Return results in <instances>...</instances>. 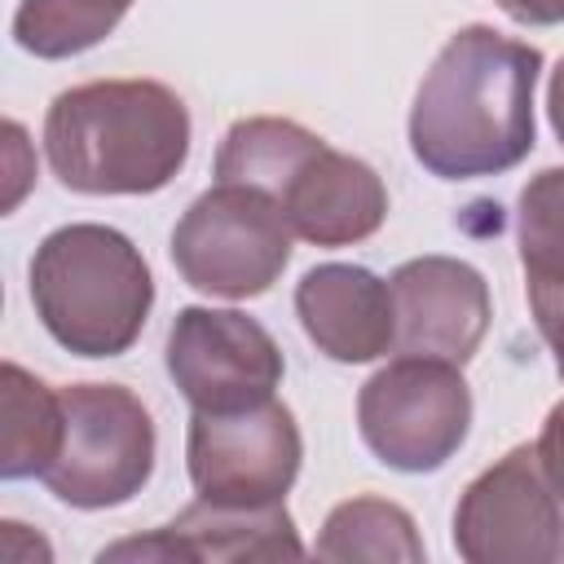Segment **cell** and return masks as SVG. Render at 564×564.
<instances>
[{
    "label": "cell",
    "mask_w": 564,
    "mask_h": 564,
    "mask_svg": "<svg viewBox=\"0 0 564 564\" xmlns=\"http://www.w3.org/2000/svg\"><path fill=\"white\" fill-rule=\"evenodd\" d=\"M295 317L313 348L339 366L379 361L397 344L392 286L366 264H313L295 282Z\"/></svg>",
    "instance_id": "12"
},
{
    "label": "cell",
    "mask_w": 564,
    "mask_h": 564,
    "mask_svg": "<svg viewBox=\"0 0 564 564\" xmlns=\"http://www.w3.org/2000/svg\"><path fill=\"white\" fill-rule=\"evenodd\" d=\"M167 375L189 410H247L278 392L286 361L278 339L238 308L185 304L167 330Z\"/></svg>",
    "instance_id": "9"
},
{
    "label": "cell",
    "mask_w": 564,
    "mask_h": 564,
    "mask_svg": "<svg viewBox=\"0 0 564 564\" xmlns=\"http://www.w3.org/2000/svg\"><path fill=\"white\" fill-rule=\"evenodd\" d=\"M31 304L66 352L123 357L154 308V273L123 229L75 220L35 247Z\"/></svg>",
    "instance_id": "3"
},
{
    "label": "cell",
    "mask_w": 564,
    "mask_h": 564,
    "mask_svg": "<svg viewBox=\"0 0 564 564\" xmlns=\"http://www.w3.org/2000/svg\"><path fill=\"white\" fill-rule=\"evenodd\" d=\"M304 436L286 401L247 410H194L185 432V471L198 498L229 507L282 502L300 476Z\"/></svg>",
    "instance_id": "7"
},
{
    "label": "cell",
    "mask_w": 564,
    "mask_h": 564,
    "mask_svg": "<svg viewBox=\"0 0 564 564\" xmlns=\"http://www.w3.org/2000/svg\"><path fill=\"white\" fill-rule=\"evenodd\" d=\"M317 560H335V564H352V560H370V564H419L423 538L414 516L392 502V498H375V494H357L344 498L326 511L317 546Z\"/></svg>",
    "instance_id": "14"
},
{
    "label": "cell",
    "mask_w": 564,
    "mask_h": 564,
    "mask_svg": "<svg viewBox=\"0 0 564 564\" xmlns=\"http://www.w3.org/2000/svg\"><path fill=\"white\" fill-rule=\"evenodd\" d=\"M154 419L123 383H66L62 388V445L44 467L57 502L106 511L132 502L154 476Z\"/></svg>",
    "instance_id": "4"
},
{
    "label": "cell",
    "mask_w": 564,
    "mask_h": 564,
    "mask_svg": "<svg viewBox=\"0 0 564 564\" xmlns=\"http://www.w3.org/2000/svg\"><path fill=\"white\" fill-rule=\"evenodd\" d=\"M516 247L524 295L564 291V167H542L524 181L516 203Z\"/></svg>",
    "instance_id": "18"
},
{
    "label": "cell",
    "mask_w": 564,
    "mask_h": 564,
    "mask_svg": "<svg viewBox=\"0 0 564 564\" xmlns=\"http://www.w3.org/2000/svg\"><path fill=\"white\" fill-rule=\"evenodd\" d=\"M546 115H551V128H555V137L564 145V57L555 62L551 84H546Z\"/></svg>",
    "instance_id": "22"
},
{
    "label": "cell",
    "mask_w": 564,
    "mask_h": 564,
    "mask_svg": "<svg viewBox=\"0 0 564 564\" xmlns=\"http://www.w3.org/2000/svg\"><path fill=\"white\" fill-rule=\"evenodd\" d=\"M295 238L313 247H352L388 220V189L379 172L344 150L322 145L278 194Z\"/></svg>",
    "instance_id": "13"
},
{
    "label": "cell",
    "mask_w": 564,
    "mask_h": 564,
    "mask_svg": "<svg viewBox=\"0 0 564 564\" xmlns=\"http://www.w3.org/2000/svg\"><path fill=\"white\" fill-rule=\"evenodd\" d=\"M326 141L317 132H308L295 119H278V115H251L238 119L216 150V181H234V185H251L264 189L269 198H278L286 189V181L322 150Z\"/></svg>",
    "instance_id": "15"
},
{
    "label": "cell",
    "mask_w": 564,
    "mask_h": 564,
    "mask_svg": "<svg viewBox=\"0 0 564 564\" xmlns=\"http://www.w3.org/2000/svg\"><path fill=\"white\" fill-rule=\"evenodd\" d=\"M454 551L467 564L564 560V494L542 471L538 445H511L458 494Z\"/></svg>",
    "instance_id": "8"
},
{
    "label": "cell",
    "mask_w": 564,
    "mask_h": 564,
    "mask_svg": "<svg viewBox=\"0 0 564 564\" xmlns=\"http://www.w3.org/2000/svg\"><path fill=\"white\" fill-rule=\"evenodd\" d=\"M529 313L538 322V335L546 339L551 357H555V370L564 379V291H551V295H529Z\"/></svg>",
    "instance_id": "19"
},
{
    "label": "cell",
    "mask_w": 564,
    "mask_h": 564,
    "mask_svg": "<svg viewBox=\"0 0 564 564\" xmlns=\"http://www.w3.org/2000/svg\"><path fill=\"white\" fill-rule=\"evenodd\" d=\"M542 53L485 22L454 31L410 106V150L441 181L502 176L529 159Z\"/></svg>",
    "instance_id": "1"
},
{
    "label": "cell",
    "mask_w": 564,
    "mask_h": 564,
    "mask_svg": "<svg viewBox=\"0 0 564 564\" xmlns=\"http://www.w3.org/2000/svg\"><path fill=\"white\" fill-rule=\"evenodd\" d=\"M304 542L282 502L264 507H229V502H189L176 520L159 524L145 538H128L106 546L97 560H300Z\"/></svg>",
    "instance_id": "11"
},
{
    "label": "cell",
    "mask_w": 564,
    "mask_h": 564,
    "mask_svg": "<svg viewBox=\"0 0 564 564\" xmlns=\"http://www.w3.org/2000/svg\"><path fill=\"white\" fill-rule=\"evenodd\" d=\"M4 432H0V476L26 480L44 476L62 445V388H48L18 361H4Z\"/></svg>",
    "instance_id": "16"
},
{
    "label": "cell",
    "mask_w": 564,
    "mask_h": 564,
    "mask_svg": "<svg viewBox=\"0 0 564 564\" xmlns=\"http://www.w3.org/2000/svg\"><path fill=\"white\" fill-rule=\"evenodd\" d=\"M189 110L159 79H88L53 97L44 159L75 194H159L189 159Z\"/></svg>",
    "instance_id": "2"
},
{
    "label": "cell",
    "mask_w": 564,
    "mask_h": 564,
    "mask_svg": "<svg viewBox=\"0 0 564 564\" xmlns=\"http://www.w3.org/2000/svg\"><path fill=\"white\" fill-rule=\"evenodd\" d=\"M538 458H542V471L551 476V485L564 494V401H555L542 419V432H538Z\"/></svg>",
    "instance_id": "20"
},
{
    "label": "cell",
    "mask_w": 564,
    "mask_h": 564,
    "mask_svg": "<svg viewBox=\"0 0 564 564\" xmlns=\"http://www.w3.org/2000/svg\"><path fill=\"white\" fill-rule=\"evenodd\" d=\"M291 220L264 189L216 181L172 229V264L185 286L220 300L264 295L291 264Z\"/></svg>",
    "instance_id": "5"
},
{
    "label": "cell",
    "mask_w": 564,
    "mask_h": 564,
    "mask_svg": "<svg viewBox=\"0 0 564 564\" xmlns=\"http://www.w3.org/2000/svg\"><path fill=\"white\" fill-rule=\"evenodd\" d=\"M520 26H555L564 22V0H494Z\"/></svg>",
    "instance_id": "21"
},
{
    "label": "cell",
    "mask_w": 564,
    "mask_h": 564,
    "mask_svg": "<svg viewBox=\"0 0 564 564\" xmlns=\"http://www.w3.org/2000/svg\"><path fill=\"white\" fill-rule=\"evenodd\" d=\"M397 357H436L467 366L489 335L494 300L476 264L458 256H414L392 269Z\"/></svg>",
    "instance_id": "10"
},
{
    "label": "cell",
    "mask_w": 564,
    "mask_h": 564,
    "mask_svg": "<svg viewBox=\"0 0 564 564\" xmlns=\"http://www.w3.org/2000/svg\"><path fill=\"white\" fill-rule=\"evenodd\" d=\"M357 432L392 471H441L471 432L463 366L436 357H397L379 366L357 392Z\"/></svg>",
    "instance_id": "6"
},
{
    "label": "cell",
    "mask_w": 564,
    "mask_h": 564,
    "mask_svg": "<svg viewBox=\"0 0 564 564\" xmlns=\"http://www.w3.org/2000/svg\"><path fill=\"white\" fill-rule=\"evenodd\" d=\"M132 9V0H22L13 13V44L31 57L62 62L97 48Z\"/></svg>",
    "instance_id": "17"
}]
</instances>
